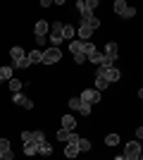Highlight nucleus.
<instances>
[{
  "label": "nucleus",
  "instance_id": "obj_1",
  "mask_svg": "<svg viewBox=\"0 0 143 160\" xmlns=\"http://www.w3.org/2000/svg\"><path fill=\"white\" fill-rule=\"evenodd\" d=\"M143 155V148L138 141H126V146H124V160H141Z\"/></svg>",
  "mask_w": 143,
  "mask_h": 160
},
{
  "label": "nucleus",
  "instance_id": "obj_2",
  "mask_svg": "<svg viewBox=\"0 0 143 160\" xmlns=\"http://www.w3.org/2000/svg\"><path fill=\"white\" fill-rule=\"evenodd\" d=\"M76 7H79V14H81V22H83L88 17H93V10L98 7V0H79Z\"/></svg>",
  "mask_w": 143,
  "mask_h": 160
},
{
  "label": "nucleus",
  "instance_id": "obj_3",
  "mask_svg": "<svg viewBox=\"0 0 143 160\" xmlns=\"http://www.w3.org/2000/svg\"><path fill=\"white\" fill-rule=\"evenodd\" d=\"M62 62V50L60 48H45L43 50V65H60Z\"/></svg>",
  "mask_w": 143,
  "mask_h": 160
},
{
  "label": "nucleus",
  "instance_id": "obj_4",
  "mask_svg": "<svg viewBox=\"0 0 143 160\" xmlns=\"http://www.w3.org/2000/svg\"><path fill=\"white\" fill-rule=\"evenodd\" d=\"M69 108H72V110H76V112H81V115H91V105H88V103H83L79 96L69 98Z\"/></svg>",
  "mask_w": 143,
  "mask_h": 160
},
{
  "label": "nucleus",
  "instance_id": "obj_5",
  "mask_svg": "<svg viewBox=\"0 0 143 160\" xmlns=\"http://www.w3.org/2000/svg\"><path fill=\"white\" fill-rule=\"evenodd\" d=\"M79 98H81L83 103L93 105V103H100V91H95V88H86V91H81V96H79Z\"/></svg>",
  "mask_w": 143,
  "mask_h": 160
},
{
  "label": "nucleus",
  "instance_id": "obj_6",
  "mask_svg": "<svg viewBox=\"0 0 143 160\" xmlns=\"http://www.w3.org/2000/svg\"><path fill=\"white\" fill-rule=\"evenodd\" d=\"M100 69V67H98ZM100 74L107 79V84H112V81H119V77H122V72L117 69V67H107V69H100Z\"/></svg>",
  "mask_w": 143,
  "mask_h": 160
},
{
  "label": "nucleus",
  "instance_id": "obj_7",
  "mask_svg": "<svg viewBox=\"0 0 143 160\" xmlns=\"http://www.w3.org/2000/svg\"><path fill=\"white\" fill-rule=\"evenodd\" d=\"M12 100L17 103V105H21L24 110H31V108H34V100L26 98V96L21 93V91H19V93H12Z\"/></svg>",
  "mask_w": 143,
  "mask_h": 160
},
{
  "label": "nucleus",
  "instance_id": "obj_8",
  "mask_svg": "<svg viewBox=\"0 0 143 160\" xmlns=\"http://www.w3.org/2000/svg\"><path fill=\"white\" fill-rule=\"evenodd\" d=\"M102 55H107L110 60H119V46H117L115 41L105 43V53H102Z\"/></svg>",
  "mask_w": 143,
  "mask_h": 160
},
{
  "label": "nucleus",
  "instance_id": "obj_9",
  "mask_svg": "<svg viewBox=\"0 0 143 160\" xmlns=\"http://www.w3.org/2000/svg\"><path fill=\"white\" fill-rule=\"evenodd\" d=\"M26 60H29V65H41V62H43V50H41V48L31 50V53L26 55Z\"/></svg>",
  "mask_w": 143,
  "mask_h": 160
},
{
  "label": "nucleus",
  "instance_id": "obj_10",
  "mask_svg": "<svg viewBox=\"0 0 143 160\" xmlns=\"http://www.w3.org/2000/svg\"><path fill=\"white\" fill-rule=\"evenodd\" d=\"M10 58H12L14 65H17L19 60H24V58H26V55H24V48H21V46H12V48H10Z\"/></svg>",
  "mask_w": 143,
  "mask_h": 160
},
{
  "label": "nucleus",
  "instance_id": "obj_11",
  "mask_svg": "<svg viewBox=\"0 0 143 160\" xmlns=\"http://www.w3.org/2000/svg\"><path fill=\"white\" fill-rule=\"evenodd\" d=\"M74 127H76L74 117H72V115H62V127L60 129H64V132H74Z\"/></svg>",
  "mask_w": 143,
  "mask_h": 160
},
{
  "label": "nucleus",
  "instance_id": "obj_12",
  "mask_svg": "<svg viewBox=\"0 0 143 160\" xmlns=\"http://www.w3.org/2000/svg\"><path fill=\"white\" fill-rule=\"evenodd\" d=\"M48 31H50V24H48L45 19L36 22V27H34V33H36V36H45Z\"/></svg>",
  "mask_w": 143,
  "mask_h": 160
},
{
  "label": "nucleus",
  "instance_id": "obj_13",
  "mask_svg": "<svg viewBox=\"0 0 143 160\" xmlns=\"http://www.w3.org/2000/svg\"><path fill=\"white\" fill-rule=\"evenodd\" d=\"M74 36H76V29L72 27V24H64V27H62V41H74Z\"/></svg>",
  "mask_w": 143,
  "mask_h": 160
},
{
  "label": "nucleus",
  "instance_id": "obj_14",
  "mask_svg": "<svg viewBox=\"0 0 143 160\" xmlns=\"http://www.w3.org/2000/svg\"><path fill=\"white\" fill-rule=\"evenodd\" d=\"M76 36H79V41H91V36H93V31H91L86 24H81V27L76 29Z\"/></svg>",
  "mask_w": 143,
  "mask_h": 160
},
{
  "label": "nucleus",
  "instance_id": "obj_15",
  "mask_svg": "<svg viewBox=\"0 0 143 160\" xmlns=\"http://www.w3.org/2000/svg\"><path fill=\"white\" fill-rule=\"evenodd\" d=\"M107 86H110L107 79H105V77L100 74V69H98V72H95V91H105Z\"/></svg>",
  "mask_w": 143,
  "mask_h": 160
},
{
  "label": "nucleus",
  "instance_id": "obj_16",
  "mask_svg": "<svg viewBox=\"0 0 143 160\" xmlns=\"http://www.w3.org/2000/svg\"><path fill=\"white\" fill-rule=\"evenodd\" d=\"M76 155H79V146H76V143H67V146H64V158L74 160Z\"/></svg>",
  "mask_w": 143,
  "mask_h": 160
},
{
  "label": "nucleus",
  "instance_id": "obj_17",
  "mask_svg": "<svg viewBox=\"0 0 143 160\" xmlns=\"http://www.w3.org/2000/svg\"><path fill=\"white\" fill-rule=\"evenodd\" d=\"M81 24H86V27H88L91 31H95V29L100 27V17H95V14H93V17H88V19H83Z\"/></svg>",
  "mask_w": 143,
  "mask_h": 160
},
{
  "label": "nucleus",
  "instance_id": "obj_18",
  "mask_svg": "<svg viewBox=\"0 0 143 160\" xmlns=\"http://www.w3.org/2000/svg\"><path fill=\"white\" fill-rule=\"evenodd\" d=\"M7 86H10V91H12V93H19L21 86H24V81H19V79H14V77H12V79L7 81Z\"/></svg>",
  "mask_w": 143,
  "mask_h": 160
},
{
  "label": "nucleus",
  "instance_id": "obj_19",
  "mask_svg": "<svg viewBox=\"0 0 143 160\" xmlns=\"http://www.w3.org/2000/svg\"><path fill=\"white\" fill-rule=\"evenodd\" d=\"M38 153V143H34V141H29V143H24V155H36Z\"/></svg>",
  "mask_w": 143,
  "mask_h": 160
},
{
  "label": "nucleus",
  "instance_id": "obj_20",
  "mask_svg": "<svg viewBox=\"0 0 143 160\" xmlns=\"http://www.w3.org/2000/svg\"><path fill=\"white\" fill-rule=\"evenodd\" d=\"M12 74H14L12 67H0V79H2V81H10V79H12Z\"/></svg>",
  "mask_w": 143,
  "mask_h": 160
},
{
  "label": "nucleus",
  "instance_id": "obj_21",
  "mask_svg": "<svg viewBox=\"0 0 143 160\" xmlns=\"http://www.w3.org/2000/svg\"><path fill=\"white\" fill-rule=\"evenodd\" d=\"M76 146H79V153H88V151H91V141L88 139H79V141H76Z\"/></svg>",
  "mask_w": 143,
  "mask_h": 160
},
{
  "label": "nucleus",
  "instance_id": "obj_22",
  "mask_svg": "<svg viewBox=\"0 0 143 160\" xmlns=\"http://www.w3.org/2000/svg\"><path fill=\"white\" fill-rule=\"evenodd\" d=\"M38 153L41 155H53V146H50L48 141H43V143H38Z\"/></svg>",
  "mask_w": 143,
  "mask_h": 160
},
{
  "label": "nucleus",
  "instance_id": "obj_23",
  "mask_svg": "<svg viewBox=\"0 0 143 160\" xmlns=\"http://www.w3.org/2000/svg\"><path fill=\"white\" fill-rule=\"evenodd\" d=\"M69 50H72V55H79V53H81V41H79V38L69 41Z\"/></svg>",
  "mask_w": 143,
  "mask_h": 160
},
{
  "label": "nucleus",
  "instance_id": "obj_24",
  "mask_svg": "<svg viewBox=\"0 0 143 160\" xmlns=\"http://www.w3.org/2000/svg\"><path fill=\"white\" fill-rule=\"evenodd\" d=\"M105 143H107V146H119V134H107V136H105Z\"/></svg>",
  "mask_w": 143,
  "mask_h": 160
},
{
  "label": "nucleus",
  "instance_id": "obj_25",
  "mask_svg": "<svg viewBox=\"0 0 143 160\" xmlns=\"http://www.w3.org/2000/svg\"><path fill=\"white\" fill-rule=\"evenodd\" d=\"M100 50H98V48H95V50H93V53H91V55H86V60H88L91 62V65H98V60H100Z\"/></svg>",
  "mask_w": 143,
  "mask_h": 160
},
{
  "label": "nucleus",
  "instance_id": "obj_26",
  "mask_svg": "<svg viewBox=\"0 0 143 160\" xmlns=\"http://www.w3.org/2000/svg\"><path fill=\"white\" fill-rule=\"evenodd\" d=\"M34 134V143H43L45 141V132H41V129H36V132H31Z\"/></svg>",
  "mask_w": 143,
  "mask_h": 160
},
{
  "label": "nucleus",
  "instance_id": "obj_27",
  "mask_svg": "<svg viewBox=\"0 0 143 160\" xmlns=\"http://www.w3.org/2000/svg\"><path fill=\"white\" fill-rule=\"evenodd\" d=\"M126 7H129V5H126L124 0H115V12H117V14H122L124 10H126Z\"/></svg>",
  "mask_w": 143,
  "mask_h": 160
},
{
  "label": "nucleus",
  "instance_id": "obj_28",
  "mask_svg": "<svg viewBox=\"0 0 143 160\" xmlns=\"http://www.w3.org/2000/svg\"><path fill=\"white\" fill-rule=\"evenodd\" d=\"M119 17H124V19H131V17H136V7H126Z\"/></svg>",
  "mask_w": 143,
  "mask_h": 160
},
{
  "label": "nucleus",
  "instance_id": "obj_29",
  "mask_svg": "<svg viewBox=\"0 0 143 160\" xmlns=\"http://www.w3.org/2000/svg\"><path fill=\"white\" fill-rule=\"evenodd\" d=\"M69 134H72V132H64V129H57V141H69Z\"/></svg>",
  "mask_w": 143,
  "mask_h": 160
},
{
  "label": "nucleus",
  "instance_id": "obj_30",
  "mask_svg": "<svg viewBox=\"0 0 143 160\" xmlns=\"http://www.w3.org/2000/svg\"><path fill=\"white\" fill-rule=\"evenodd\" d=\"M29 141H34V134L24 129V132H21V143H29Z\"/></svg>",
  "mask_w": 143,
  "mask_h": 160
},
{
  "label": "nucleus",
  "instance_id": "obj_31",
  "mask_svg": "<svg viewBox=\"0 0 143 160\" xmlns=\"http://www.w3.org/2000/svg\"><path fill=\"white\" fill-rule=\"evenodd\" d=\"M5 151H10V141H7V139H0V153H5Z\"/></svg>",
  "mask_w": 143,
  "mask_h": 160
},
{
  "label": "nucleus",
  "instance_id": "obj_32",
  "mask_svg": "<svg viewBox=\"0 0 143 160\" xmlns=\"http://www.w3.org/2000/svg\"><path fill=\"white\" fill-rule=\"evenodd\" d=\"M74 62H76V65H83V62H86V55H83V53L74 55Z\"/></svg>",
  "mask_w": 143,
  "mask_h": 160
},
{
  "label": "nucleus",
  "instance_id": "obj_33",
  "mask_svg": "<svg viewBox=\"0 0 143 160\" xmlns=\"http://www.w3.org/2000/svg\"><path fill=\"white\" fill-rule=\"evenodd\" d=\"M14 67H19V69H26V67H31V65H29V60L24 58V60H19V62H17Z\"/></svg>",
  "mask_w": 143,
  "mask_h": 160
},
{
  "label": "nucleus",
  "instance_id": "obj_34",
  "mask_svg": "<svg viewBox=\"0 0 143 160\" xmlns=\"http://www.w3.org/2000/svg\"><path fill=\"white\" fill-rule=\"evenodd\" d=\"M2 160H14V153H12V148H10V151H5V153H2Z\"/></svg>",
  "mask_w": 143,
  "mask_h": 160
},
{
  "label": "nucleus",
  "instance_id": "obj_35",
  "mask_svg": "<svg viewBox=\"0 0 143 160\" xmlns=\"http://www.w3.org/2000/svg\"><path fill=\"white\" fill-rule=\"evenodd\" d=\"M36 46H45V36H36Z\"/></svg>",
  "mask_w": 143,
  "mask_h": 160
},
{
  "label": "nucleus",
  "instance_id": "obj_36",
  "mask_svg": "<svg viewBox=\"0 0 143 160\" xmlns=\"http://www.w3.org/2000/svg\"><path fill=\"white\" fill-rule=\"evenodd\" d=\"M115 160H124V155H117V158H115Z\"/></svg>",
  "mask_w": 143,
  "mask_h": 160
},
{
  "label": "nucleus",
  "instance_id": "obj_37",
  "mask_svg": "<svg viewBox=\"0 0 143 160\" xmlns=\"http://www.w3.org/2000/svg\"><path fill=\"white\" fill-rule=\"evenodd\" d=\"M0 160H2V153H0Z\"/></svg>",
  "mask_w": 143,
  "mask_h": 160
},
{
  "label": "nucleus",
  "instance_id": "obj_38",
  "mask_svg": "<svg viewBox=\"0 0 143 160\" xmlns=\"http://www.w3.org/2000/svg\"><path fill=\"white\" fill-rule=\"evenodd\" d=\"M0 84H2V79H0Z\"/></svg>",
  "mask_w": 143,
  "mask_h": 160
}]
</instances>
